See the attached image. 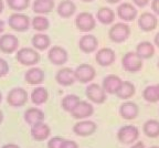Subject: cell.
Returning a JSON list of instances; mask_svg holds the SVG:
<instances>
[{
	"label": "cell",
	"instance_id": "484cf974",
	"mask_svg": "<svg viewBox=\"0 0 159 148\" xmlns=\"http://www.w3.org/2000/svg\"><path fill=\"white\" fill-rule=\"evenodd\" d=\"M23 117H25V123L29 124L30 126H32L34 124L41 123V122L44 121L45 115L41 109H37V107H30L25 112Z\"/></svg>",
	"mask_w": 159,
	"mask_h": 148
},
{
	"label": "cell",
	"instance_id": "4fadbf2b",
	"mask_svg": "<svg viewBox=\"0 0 159 148\" xmlns=\"http://www.w3.org/2000/svg\"><path fill=\"white\" fill-rule=\"evenodd\" d=\"M116 13H117V17L122 20L123 22L127 23V22H130V21H134L136 19L137 15H138V11H137L136 7L133 3L123 2L118 5Z\"/></svg>",
	"mask_w": 159,
	"mask_h": 148
},
{
	"label": "cell",
	"instance_id": "ee69618b",
	"mask_svg": "<svg viewBox=\"0 0 159 148\" xmlns=\"http://www.w3.org/2000/svg\"><path fill=\"white\" fill-rule=\"evenodd\" d=\"M107 3H111V5H115V3H119L122 0H105Z\"/></svg>",
	"mask_w": 159,
	"mask_h": 148
},
{
	"label": "cell",
	"instance_id": "ba28073f",
	"mask_svg": "<svg viewBox=\"0 0 159 148\" xmlns=\"http://www.w3.org/2000/svg\"><path fill=\"white\" fill-rule=\"evenodd\" d=\"M74 74L77 82L81 84H89L96 76V70L91 64L82 63L76 67V69L74 70Z\"/></svg>",
	"mask_w": 159,
	"mask_h": 148
},
{
	"label": "cell",
	"instance_id": "7402d4cb",
	"mask_svg": "<svg viewBox=\"0 0 159 148\" xmlns=\"http://www.w3.org/2000/svg\"><path fill=\"white\" fill-rule=\"evenodd\" d=\"M25 80L30 85H39L45 80V73L38 67H31L25 74Z\"/></svg>",
	"mask_w": 159,
	"mask_h": 148
},
{
	"label": "cell",
	"instance_id": "f6af8a7d",
	"mask_svg": "<svg viewBox=\"0 0 159 148\" xmlns=\"http://www.w3.org/2000/svg\"><path fill=\"white\" fill-rule=\"evenodd\" d=\"M5 31V22L2 20H0V33H2Z\"/></svg>",
	"mask_w": 159,
	"mask_h": 148
},
{
	"label": "cell",
	"instance_id": "60d3db41",
	"mask_svg": "<svg viewBox=\"0 0 159 148\" xmlns=\"http://www.w3.org/2000/svg\"><path fill=\"white\" fill-rule=\"evenodd\" d=\"M129 148H145V144L143 141H136Z\"/></svg>",
	"mask_w": 159,
	"mask_h": 148
},
{
	"label": "cell",
	"instance_id": "f1b7e54d",
	"mask_svg": "<svg viewBox=\"0 0 159 148\" xmlns=\"http://www.w3.org/2000/svg\"><path fill=\"white\" fill-rule=\"evenodd\" d=\"M135 93H136V87L134 84L130 81H123L118 92L116 93V96L123 101H127V99H132Z\"/></svg>",
	"mask_w": 159,
	"mask_h": 148
},
{
	"label": "cell",
	"instance_id": "e0dca14e",
	"mask_svg": "<svg viewBox=\"0 0 159 148\" xmlns=\"http://www.w3.org/2000/svg\"><path fill=\"white\" fill-rule=\"evenodd\" d=\"M55 81L61 86H71V85H73L76 82L74 70L67 67L60 69L55 74Z\"/></svg>",
	"mask_w": 159,
	"mask_h": 148
},
{
	"label": "cell",
	"instance_id": "52a82bcc",
	"mask_svg": "<svg viewBox=\"0 0 159 148\" xmlns=\"http://www.w3.org/2000/svg\"><path fill=\"white\" fill-rule=\"evenodd\" d=\"M85 95L89 102L97 105L104 104L107 99L106 92L104 91L102 85H98L97 83H89L85 89Z\"/></svg>",
	"mask_w": 159,
	"mask_h": 148
},
{
	"label": "cell",
	"instance_id": "bcb514c9",
	"mask_svg": "<svg viewBox=\"0 0 159 148\" xmlns=\"http://www.w3.org/2000/svg\"><path fill=\"white\" fill-rule=\"evenodd\" d=\"M3 8H5V5H3V1L2 0H0V13L3 11Z\"/></svg>",
	"mask_w": 159,
	"mask_h": 148
},
{
	"label": "cell",
	"instance_id": "d6986e66",
	"mask_svg": "<svg viewBox=\"0 0 159 148\" xmlns=\"http://www.w3.org/2000/svg\"><path fill=\"white\" fill-rule=\"evenodd\" d=\"M30 133H31V136L35 141H43L50 137L51 128L44 122H41V123L34 124V125L31 126Z\"/></svg>",
	"mask_w": 159,
	"mask_h": 148
},
{
	"label": "cell",
	"instance_id": "f5cc1de1",
	"mask_svg": "<svg viewBox=\"0 0 159 148\" xmlns=\"http://www.w3.org/2000/svg\"><path fill=\"white\" fill-rule=\"evenodd\" d=\"M158 69H159V61H158Z\"/></svg>",
	"mask_w": 159,
	"mask_h": 148
},
{
	"label": "cell",
	"instance_id": "e575fe53",
	"mask_svg": "<svg viewBox=\"0 0 159 148\" xmlns=\"http://www.w3.org/2000/svg\"><path fill=\"white\" fill-rule=\"evenodd\" d=\"M143 97L148 103H157L158 97H157L156 86L155 85H148V86L145 87L144 91H143Z\"/></svg>",
	"mask_w": 159,
	"mask_h": 148
},
{
	"label": "cell",
	"instance_id": "816d5d0a",
	"mask_svg": "<svg viewBox=\"0 0 159 148\" xmlns=\"http://www.w3.org/2000/svg\"><path fill=\"white\" fill-rule=\"evenodd\" d=\"M149 148H159L158 146H152V147H149Z\"/></svg>",
	"mask_w": 159,
	"mask_h": 148
},
{
	"label": "cell",
	"instance_id": "83f0119b",
	"mask_svg": "<svg viewBox=\"0 0 159 148\" xmlns=\"http://www.w3.org/2000/svg\"><path fill=\"white\" fill-rule=\"evenodd\" d=\"M135 52H136L139 58H142L143 60H147L154 57L156 50H155V45L152 44V42L142 41L137 44Z\"/></svg>",
	"mask_w": 159,
	"mask_h": 148
},
{
	"label": "cell",
	"instance_id": "603a6c76",
	"mask_svg": "<svg viewBox=\"0 0 159 148\" xmlns=\"http://www.w3.org/2000/svg\"><path fill=\"white\" fill-rule=\"evenodd\" d=\"M32 47L37 51H44L51 48V39L44 32H38L31 39Z\"/></svg>",
	"mask_w": 159,
	"mask_h": 148
},
{
	"label": "cell",
	"instance_id": "1f68e13d",
	"mask_svg": "<svg viewBox=\"0 0 159 148\" xmlns=\"http://www.w3.org/2000/svg\"><path fill=\"white\" fill-rule=\"evenodd\" d=\"M80 102H81V99L77 95H75V94H67L62 99L61 106H62V109L66 113H71Z\"/></svg>",
	"mask_w": 159,
	"mask_h": 148
},
{
	"label": "cell",
	"instance_id": "8fae6325",
	"mask_svg": "<svg viewBox=\"0 0 159 148\" xmlns=\"http://www.w3.org/2000/svg\"><path fill=\"white\" fill-rule=\"evenodd\" d=\"M97 131V125L95 122L89 119H81L73 126V133L80 137H89L95 134Z\"/></svg>",
	"mask_w": 159,
	"mask_h": 148
},
{
	"label": "cell",
	"instance_id": "9a60e30c",
	"mask_svg": "<svg viewBox=\"0 0 159 148\" xmlns=\"http://www.w3.org/2000/svg\"><path fill=\"white\" fill-rule=\"evenodd\" d=\"M116 60V53L111 48H101L97 50V53L95 55V61L99 67H106L112 65Z\"/></svg>",
	"mask_w": 159,
	"mask_h": 148
},
{
	"label": "cell",
	"instance_id": "3957f363",
	"mask_svg": "<svg viewBox=\"0 0 159 148\" xmlns=\"http://www.w3.org/2000/svg\"><path fill=\"white\" fill-rule=\"evenodd\" d=\"M144 67V60L137 55L136 52L129 51L125 53L122 58V67L126 72L130 73H136V72L142 71Z\"/></svg>",
	"mask_w": 159,
	"mask_h": 148
},
{
	"label": "cell",
	"instance_id": "9c48e42d",
	"mask_svg": "<svg viewBox=\"0 0 159 148\" xmlns=\"http://www.w3.org/2000/svg\"><path fill=\"white\" fill-rule=\"evenodd\" d=\"M137 25L143 32H152L158 27V17L152 12L145 11L138 17Z\"/></svg>",
	"mask_w": 159,
	"mask_h": 148
},
{
	"label": "cell",
	"instance_id": "7a4b0ae2",
	"mask_svg": "<svg viewBox=\"0 0 159 148\" xmlns=\"http://www.w3.org/2000/svg\"><path fill=\"white\" fill-rule=\"evenodd\" d=\"M40 53L34 48H21L16 52V60L25 67H33L40 62Z\"/></svg>",
	"mask_w": 159,
	"mask_h": 148
},
{
	"label": "cell",
	"instance_id": "277c9868",
	"mask_svg": "<svg viewBox=\"0 0 159 148\" xmlns=\"http://www.w3.org/2000/svg\"><path fill=\"white\" fill-rule=\"evenodd\" d=\"M75 27L80 32H91L96 28V18L91 12L83 11L77 13L75 18Z\"/></svg>",
	"mask_w": 159,
	"mask_h": 148
},
{
	"label": "cell",
	"instance_id": "6da1fadb",
	"mask_svg": "<svg viewBox=\"0 0 159 148\" xmlns=\"http://www.w3.org/2000/svg\"><path fill=\"white\" fill-rule=\"evenodd\" d=\"M132 30L126 22H115L108 30V38L114 43H123L130 37Z\"/></svg>",
	"mask_w": 159,
	"mask_h": 148
},
{
	"label": "cell",
	"instance_id": "4dcf8cb0",
	"mask_svg": "<svg viewBox=\"0 0 159 148\" xmlns=\"http://www.w3.org/2000/svg\"><path fill=\"white\" fill-rule=\"evenodd\" d=\"M49 99V92L45 87L38 86L31 93V102L34 105H42Z\"/></svg>",
	"mask_w": 159,
	"mask_h": 148
},
{
	"label": "cell",
	"instance_id": "7c38bea8",
	"mask_svg": "<svg viewBox=\"0 0 159 148\" xmlns=\"http://www.w3.org/2000/svg\"><path fill=\"white\" fill-rule=\"evenodd\" d=\"M48 59L53 65H64L69 60V53L64 48L53 45L48 51Z\"/></svg>",
	"mask_w": 159,
	"mask_h": 148
},
{
	"label": "cell",
	"instance_id": "7dc6e473",
	"mask_svg": "<svg viewBox=\"0 0 159 148\" xmlns=\"http://www.w3.org/2000/svg\"><path fill=\"white\" fill-rule=\"evenodd\" d=\"M156 86V92H157V97H158V102H159V83L155 85Z\"/></svg>",
	"mask_w": 159,
	"mask_h": 148
},
{
	"label": "cell",
	"instance_id": "f35d334b",
	"mask_svg": "<svg viewBox=\"0 0 159 148\" xmlns=\"http://www.w3.org/2000/svg\"><path fill=\"white\" fill-rule=\"evenodd\" d=\"M150 7H152V13L159 17V0H152L150 1Z\"/></svg>",
	"mask_w": 159,
	"mask_h": 148
},
{
	"label": "cell",
	"instance_id": "8992f818",
	"mask_svg": "<svg viewBox=\"0 0 159 148\" xmlns=\"http://www.w3.org/2000/svg\"><path fill=\"white\" fill-rule=\"evenodd\" d=\"M8 25L11 29L17 31V32H25V31L29 30L31 20L25 13L13 12L10 15L9 19H8Z\"/></svg>",
	"mask_w": 159,
	"mask_h": 148
},
{
	"label": "cell",
	"instance_id": "d4e9b609",
	"mask_svg": "<svg viewBox=\"0 0 159 148\" xmlns=\"http://www.w3.org/2000/svg\"><path fill=\"white\" fill-rule=\"evenodd\" d=\"M57 15L63 19H69L76 12V5L71 0H62L57 8Z\"/></svg>",
	"mask_w": 159,
	"mask_h": 148
},
{
	"label": "cell",
	"instance_id": "7bdbcfd3",
	"mask_svg": "<svg viewBox=\"0 0 159 148\" xmlns=\"http://www.w3.org/2000/svg\"><path fill=\"white\" fill-rule=\"evenodd\" d=\"M1 148H20V147L18 145H16V144H6Z\"/></svg>",
	"mask_w": 159,
	"mask_h": 148
},
{
	"label": "cell",
	"instance_id": "681fc988",
	"mask_svg": "<svg viewBox=\"0 0 159 148\" xmlns=\"http://www.w3.org/2000/svg\"><path fill=\"white\" fill-rule=\"evenodd\" d=\"M83 2H92V1H94V0H82Z\"/></svg>",
	"mask_w": 159,
	"mask_h": 148
},
{
	"label": "cell",
	"instance_id": "ffe728a7",
	"mask_svg": "<svg viewBox=\"0 0 159 148\" xmlns=\"http://www.w3.org/2000/svg\"><path fill=\"white\" fill-rule=\"evenodd\" d=\"M79 48L80 50L86 54L93 53L97 50L98 48V40L95 35H83L79 41Z\"/></svg>",
	"mask_w": 159,
	"mask_h": 148
},
{
	"label": "cell",
	"instance_id": "2e32d148",
	"mask_svg": "<svg viewBox=\"0 0 159 148\" xmlns=\"http://www.w3.org/2000/svg\"><path fill=\"white\" fill-rule=\"evenodd\" d=\"M70 114H71V116H72L73 118L81 121V119L91 117L94 114V107H93V105L89 102L82 101L81 99V102L77 104L76 106H75V109Z\"/></svg>",
	"mask_w": 159,
	"mask_h": 148
},
{
	"label": "cell",
	"instance_id": "836d02e7",
	"mask_svg": "<svg viewBox=\"0 0 159 148\" xmlns=\"http://www.w3.org/2000/svg\"><path fill=\"white\" fill-rule=\"evenodd\" d=\"M8 7L13 11L21 12L25 10L30 5V0H6Z\"/></svg>",
	"mask_w": 159,
	"mask_h": 148
},
{
	"label": "cell",
	"instance_id": "cb8c5ba5",
	"mask_svg": "<svg viewBox=\"0 0 159 148\" xmlns=\"http://www.w3.org/2000/svg\"><path fill=\"white\" fill-rule=\"evenodd\" d=\"M54 9V0H34L32 3L33 12L40 16L49 15Z\"/></svg>",
	"mask_w": 159,
	"mask_h": 148
},
{
	"label": "cell",
	"instance_id": "5b68a950",
	"mask_svg": "<svg viewBox=\"0 0 159 148\" xmlns=\"http://www.w3.org/2000/svg\"><path fill=\"white\" fill-rule=\"evenodd\" d=\"M139 137L138 127L134 125H125L122 126L117 131V139L123 145H133L136 143Z\"/></svg>",
	"mask_w": 159,
	"mask_h": 148
},
{
	"label": "cell",
	"instance_id": "5bb4252c",
	"mask_svg": "<svg viewBox=\"0 0 159 148\" xmlns=\"http://www.w3.org/2000/svg\"><path fill=\"white\" fill-rule=\"evenodd\" d=\"M19 48V40L15 35L6 33L0 37V51L5 54H12Z\"/></svg>",
	"mask_w": 159,
	"mask_h": 148
},
{
	"label": "cell",
	"instance_id": "4316f807",
	"mask_svg": "<svg viewBox=\"0 0 159 148\" xmlns=\"http://www.w3.org/2000/svg\"><path fill=\"white\" fill-rule=\"evenodd\" d=\"M96 21L104 25H113L115 21L114 10L109 7H101L96 12Z\"/></svg>",
	"mask_w": 159,
	"mask_h": 148
},
{
	"label": "cell",
	"instance_id": "74e56055",
	"mask_svg": "<svg viewBox=\"0 0 159 148\" xmlns=\"http://www.w3.org/2000/svg\"><path fill=\"white\" fill-rule=\"evenodd\" d=\"M61 148H79L76 141H71V139H64L61 145Z\"/></svg>",
	"mask_w": 159,
	"mask_h": 148
},
{
	"label": "cell",
	"instance_id": "44dd1931",
	"mask_svg": "<svg viewBox=\"0 0 159 148\" xmlns=\"http://www.w3.org/2000/svg\"><path fill=\"white\" fill-rule=\"evenodd\" d=\"M123 80L119 76L115 75V74H111V75H107L103 79L102 82V87L104 89V91L106 92V94H115L118 92L119 87L122 85Z\"/></svg>",
	"mask_w": 159,
	"mask_h": 148
},
{
	"label": "cell",
	"instance_id": "f907efd6",
	"mask_svg": "<svg viewBox=\"0 0 159 148\" xmlns=\"http://www.w3.org/2000/svg\"><path fill=\"white\" fill-rule=\"evenodd\" d=\"M1 101H2V94H1V92H0V103H1Z\"/></svg>",
	"mask_w": 159,
	"mask_h": 148
},
{
	"label": "cell",
	"instance_id": "ac0fdd59",
	"mask_svg": "<svg viewBox=\"0 0 159 148\" xmlns=\"http://www.w3.org/2000/svg\"><path fill=\"white\" fill-rule=\"evenodd\" d=\"M119 115L126 121L136 119L139 115V107L136 103L130 101L124 102L119 106Z\"/></svg>",
	"mask_w": 159,
	"mask_h": 148
},
{
	"label": "cell",
	"instance_id": "f546056e",
	"mask_svg": "<svg viewBox=\"0 0 159 148\" xmlns=\"http://www.w3.org/2000/svg\"><path fill=\"white\" fill-rule=\"evenodd\" d=\"M143 133L149 138L159 137V121L157 119H148L143 125Z\"/></svg>",
	"mask_w": 159,
	"mask_h": 148
},
{
	"label": "cell",
	"instance_id": "30bf717a",
	"mask_svg": "<svg viewBox=\"0 0 159 148\" xmlns=\"http://www.w3.org/2000/svg\"><path fill=\"white\" fill-rule=\"evenodd\" d=\"M28 102V93L22 87H13L7 95L8 105L12 107H22Z\"/></svg>",
	"mask_w": 159,
	"mask_h": 148
},
{
	"label": "cell",
	"instance_id": "b9f144b4",
	"mask_svg": "<svg viewBox=\"0 0 159 148\" xmlns=\"http://www.w3.org/2000/svg\"><path fill=\"white\" fill-rule=\"evenodd\" d=\"M154 45H156L157 48H159V32H157L154 38Z\"/></svg>",
	"mask_w": 159,
	"mask_h": 148
},
{
	"label": "cell",
	"instance_id": "d6a6232c",
	"mask_svg": "<svg viewBox=\"0 0 159 148\" xmlns=\"http://www.w3.org/2000/svg\"><path fill=\"white\" fill-rule=\"evenodd\" d=\"M31 25L38 32H44L50 28V21L45 16H35L31 20Z\"/></svg>",
	"mask_w": 159,
	"mask_h": 148
},
{
	"label": "cell",
	"instance_id": "c3c4849f",
	"mask_svg": "<svg viewBox=\"0 0 159 148\" xmlns=\"http://www.w3.org/2000/svg\"><path fill=\"white\" fill-rule=\"evenodd\" d=\"M2 121H3V113L0 111V124L2 123Z\"/></svg>",
	"mask_w": 159,
	"mask_h": 148
},
{
	"label": "cell",
	"instance_id": "d590c367",
	"mask_svg": "<svg viewBox=\"0 0 159 148\" xmlns=\"http://www.w3.org/2000/svg\"><path fill=\"white\" fill-rule=\"evenodd\" d=\"M63 141H64V138L59 137V136L52 137V138H50V141H48V148H61Z\"/></svg>",
	"mask_w": 159,
	"mask_h": 148
},
{
	"label": "cell",
	"instance_id": "ab89813d",
	"mask_svg": "<svg viewBox=\"0 0 159 148\" xmlns=\"http://www.w3.org/2000/svg\"><path fill=\"white\" fill-rule=\"evenodd\" d=\"M150 3V0H133V5L138 8H145Z\"/></svg>",
	"mask_w": 159,
	"mask_h": 148
},
{
	"label": "cell",
	"instance_id": "8d00e7d4",
	"mask_svg": "<svg viewBox=\"0 0 159 148\" xmlns=\"http://www.w3.org/2000/svg\"><path fill=\"white\" fill-rule=\"evenodd\" d=\"M9 73V64L5 59L0 58V77H5Z\"/></svg>",
	"mask_w": 159,
	"mask_h": 148
}]
</instances>
